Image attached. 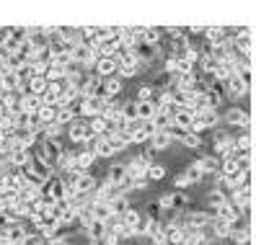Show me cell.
<instances>
[{
	"label": "cell",
	"mask_w": 256,
	"mask_h": 245,
	"mask_svg": "<svg viewBox=\"0 0 256 245\" xmlns=\"http://www.w3.org/2000/svg\"><path fill=\"white\" fill-rule=\"evenodd\" d=\"M228 39H233V36L228 34L225 26H207L204 28V41L210 44V47H222Z\"/></svg>",
	"instance_id": "30bf717a"
},
{
	"label": "cell",
	"mask_w": 256,
	"mask_h": 245,
	"mask_svg": "<svg viewBox=\"0 0 256 245\" xmlns=\"http://www.w3.org/2000/svg\"><path fill=\"white\" fill-rule=\"evenodd\" d=\"M83 233H86V238L91 240V243H96V240H101V238L109 235V233H106V222H98V220H94L91 225L83 230Z\"/></svg>",
	"instance_id": "603a6c76"
},
{
	"label": "cell",
	"mask_w": 256,
	"mask_h": 245,
	"mask_svg": "<svg viewBox=\"0 0 256 245\" xmlns=\"http://www.w3.org/2000/svg\"><path fill=\"white\" fill-rule=\"evenodd\" d=\"M47 85H50V80L44 78V75H34L32 80H28V88H26V93H32V96H44V90H47Z\"/></svg>",
	"instance_id": "d4e9b609"
},
{
	"label": "cell",
	"mask_w": 256,
	"mask_h": 245,
	"mask_svg": "<svg viewBox=\"0 0 256 245\" xmlns=\"http://www.w3.org/2000/svg\"><path fill=\"white\" fill-rule=\"evenodd\" d=\"M75 121H78V116L72 114V109H57V124L62 129H68L70 124H75Z\"/></svg>",
	"instance_id": "f1b7e54d"
},
{
	"label": "cell",
	"mask_w": 256,
	"mask_h": 245,
	"mask_svg": "<svg viewBox=\"0 0 256 245\" xmlns=\"http://www.w3.org/2000/svg\"><path fill=\"white\" fill-rule=\"evenodd\" d=\"M233 227H236V222H228V220H212V238L215 240H230V235H233Z\"/></svg>",
	"instance_id": "5bb4252c"
},
{
	"label": "cell",
	"mask_w": 256,
	"mask_h": 245,
	"mask_svg": "<svg viewBox=\"0 0 256 245\" xmlns=\"http://www.w3.org/2000/svg\"><path fill=\"white\" fill-rule=\"evenodd\" d=\"M186 186H192V181H189V176L182 171V173H176L174 176V191H184Z\"/></svg>",
	"instance_id": "836d02e7"
},
{
	"label": "cell",
	"mask_w": 256,
	"mask_h": 245,
	"mask_svg": "<svg viewBox=\"0 0 256 245\" xmlns=\"http://www.w3.org/2000/svg\"><path fill=\"white\" fill-rule=\"evenodd\" d=\"M91 245H122V243L114 240L112 235H106V238H101V240H96V243H91Z\"/></svg>",
	"instance_id": "8d00e7d4"
},
{
	"label": "cell",
	"mask_w": 256,
	"mask_h": 245,
	"mask_svg": "<svg viewBox=\"0 0 256 245\" xmlns=\"http://www.w3.org/2000/svg\"><path fill=\"white\" fill-rule=\"evenodd\" d=\"M233 44H236V49H238L240 54H251V49H254V39H251V34H248V28H236Z\"/></svg>",
	"instance_id": "8fae6325"
},
{
	"label": "cell",
	"mask_w": 256,
	"mask_h": 245,
	"mask_svg": "<svg viewBox=\"0 0 256 245\" xmlns=\"http://www.w3.org/2000/svg\"><path fill=\"white\" fill-rule=\"evenodd\" d=\"M184 173L189 176V181H192V183H197V181H202V178H204V173L200 171V165H197V163L186 165V168H184Z\"/></svg>",
	"instance_id": "d6a6232c"
},
{
	"label": "cell",
	"mask_w": 256,
	"mask_h": 245,
	"mask_svg": "<svg viewBox=\"0 0 256 245\" xmlns=\"http://www.w3.org/2000/svg\"><path fill=\"white\" fill-rule=\"evenodd\" d=\"M160 36H163V28H158V26H140V41L150 44V47H158Z\"/></svg>",
	"instance_id": "ac0fdd59"
},
{
	"label": "cell",
	"mask_w": 256,
	"mask_h": 245,
	"mask_svg": "<svg viewBox=\"0 0 256 245\" xmlns=\"http://www.w3.org/2000/svg\"><path fill=\"white\" fill-rule=\"evenodd\" d=\"M47 245H70V243H68V238H60V235H57V238L47 240Z\"/></svg>",
	"instance_id": "74e56055"
},
{
	"label": "cell",
	"mask_w": 256,
	"mask_h": 245,
	"mask_svg": "<svg viewBox=\"0 0 256 245\" xmlns=\"http://www.w3.org/2000/svg\"><path fill=\"white\" fill-rule=\"evenodd\" d=\"M194 121H197V114L189 111V109H176L174 114V124L176 127H182L186 132H194Z\"/></svg>",
	"instance_id": "9a60e30c"
},
{
	"label": "cell",
	"mask_w": 256,
	"mask_h": 245,
	"mask_svg": "<svg viewBox=\"0 0 256 245\" xmlns=\"http://www.w3.org/2000/svg\"><path fill=\"white\" fill-rule=\"evenodd\" d=\"M94 155H96V158H112V155H114V150H112V145H109L106 137H98V142H96V147H94Z\"/></svg>",
	"instance_id": "f546056e"
},
{
	"label": "cell",
	"mask_w": 256,
	"mask_h": 245,
	"mask_svg": "<svg viewBox=\"0 0 256 245\" xmlns=\"http://www.w3.org/2000/svg\"><path fill=\"white\" fill-rule=\"evenodd\" d=\"M88 129H91L94 137H106L112 132V124L106 116H94V119H88Z\"/></svg>",
	"instance_id": "d6986e66"
},
{
	"label": "cell",
	"mask_w": 256,
	"mask_h": 245,
	"mask_svg": "<svg viewBox=\"0 0 256 245\" xmlns=\"http://www.w3.org/2000/svg\"><path fill=\"white\" fill-rule=\"evenodd\" d=\"M220 124V114L215 109H202L197 111V121H194V134H200L204 129H215Z\"/></svg>",
	"instance_id": "52a82bcc"
},
{
	"label": "cell",
	"mask_w": 256,
	"mask_h": 245,
	"mask_svg": "<svg viewBox=\"0 0 256 245\" xmlns=\"http://www.w3.org/2000/svg\"><path fill=\"white\" fill-rule=\"evenodd\" d=\"M200 165V171L204 173V176H218L220 173V158H215V155H200L197 160H194Z\"/></svg>",
	"instance_id": "4fadbf2b"
},
{
	"label": "cell",
	"mask_w": 256,
	"mask_h": 245,
	"mask_svg": "<svg viewBox=\"0 0 256 245\" xmlns=\"http://www.w3.org/2000/svg\"><path fill=\"white\" fill-rule=\"evenodd\" d=\"M109 207H112V217H122L127 209H132V204H130V199H127V196H116V199H112Z\"/></svg>",
	"instance_id": "83f0119b"
},
{
	"label": "cell",
	"mask_w": 256,
	"mask_h": 245,
	"mask_svg": "<svg viewBox=\"0 0 256 245\" xmlns=\"http://www.w3.org/2000/svg\"><path fill=\"white\" fill-rule=\"evenodd\" d=\"M0 106H3L8 114H21V93H6V96H0Z\"/></svg>",
	"instance_id": "cb8c5ba5"
},
{
	"label": "cell",
	"mask_w": 256,
	"mask_h": 245,
	"mask_svg": "<svg viewBox=\"0 0 256 245\" xmlns=\"http://www.w3.org/2000/svg\"><path fill=\"white\" fill-rule=\"evenodd\" d=\"M222 121H225L228 127H240L244 132H248V124H251L248 111H246V109H238V106H230V109L222 114Z\"/></svg>",
	"instance_id": "5b68a950"
},
{
	"label": "cell",
	"mask_w": 256,
	"mask_h": 245,
	"mask_svg": "<svg viewBox=\"0 0 256 245\" xmlns=\"http://www.w3.org/2000/svg\"><path fill=\"white\" fill-rule=\"evenodd\" d=\"M150 245H168V243H166V240H153Z\"/></svg>",
	"instance_id": "f35d334b"
},
{
	"label": "cell",
	"mask_w": 256,
	"mask_h": 245,
	"mask_svg": "<svg viewBox=\"0 0 256 245\" xmlns=\"http://www.w3.org/2000/svg\"><path fill=\"white\" fill-rule=\"evenodd\" d=\"M171 134H168V129H163V132H156L153 134V140H150V147H153V152H160V150H166V147H171Z\"/></svg>",
	"instance_id": "4316f807"
},
{
	"label": "cell",
	"mask_w": 256,
	"mask_h": 245,
	"mask_svg": "<svg viewBox=\"0 0 256 245\" xmlns=\"http://www.w3.org/2000/svg\"><path fill=\"white\" fill-rule=\"evenodd\" d=\"M189 207V196L184 191H174V212H184Z\"/></svg>",
	"instance_id": "1f68e13d"
},
{
	"label": "cell",
	"mask_w": 256,
	"mask_h": 245,
	"mask_svg": "<svg viewBox=\"0 0 256 245\" xmlns=\"http://www.w3.org/2000/svg\"><path fill=\"white\" fill-rule=\"evenodd\" d=\"M138 101H156V90H153V85H142V88L138 90Z\"/></svg>",
	"instance_id": "d590c367"
},
{
	"label": "cell",
	"mask_w": 256,
	"mask_h": 245,
	"mask_svg": "<svg viewBox=\"0 0 256 245\" xmlns=\"http://www.w3.org/2000/svg\"><path fill=\"white\" fill-rule=\"evenodd\" d=\"M248 88H251V72H238L225 83V93L230 98H244L248 93Z\"/></svg>",
	"instance_id": "3957f363"
},
{
	"label": "cell",
	"mask_w": 256,
	"mask_h": 245,
	"mask_svg": "<svg viewBox=\"0 0 256 245\" xmlns=\"http://www.w3.org/2000/svg\"><path fill=\"white\" fill-rule=\"evenodd\" d=\"M134 114H138L140 121H153L158 114L156 101H134Z\"/></svg>",
	"instance_id": "7c38bea8"
},
{
	"label": "cell",
	"mask_w": 256,
	"mask_h": 245,
	"mask_svg": "<svg viewBox=\"0 0 256 245\" xmlns=\"http://www.w3.org/2000/svg\"><path fill=\"white\" fill-rule=\"evenodd\" d=\"M163 178H166V168H163V165H150L148 181H163Z\"/></svg>",
	"instance_id": "e575fe53"
},
{
	"label": "cell",
	"mask_w": 256,
	"mask_h": 245,
	"mask_svg": "<svg viewBox=\"0 0 256 245\" xmlns=\"http://www.w3.org/2000/svg\"><path fill=\"white\" fill-rule=\"evenodd\" d=\"M178 142L186 145V147H192V150H197V147H202V137H200V134H194V132H186Z\"/></svg>",
	"instance_id": "4dcf8cb0"
},
{
	"label": "cell",
	"mask_w": 256,
	"mask_h": 245,
	"mask_svg": "<svg viewBox=\"0 0 256 245\" xmlns=\"http://www.w3.org/2000/svg\"><path fill=\"white\" fill-rule=\"evenodd\" d=\"M42 98L39 96H32V93H24L21 96V114H39V109H42Z\"/></svg>",
	"instance_id": "7402d4cb"
},
{
	"label": "cell",
	"mask_w": 256,
	"mask_h": 245,
	"mask_svg": "<svg viewBox=\"0 0 256 245\" xmlns=\"http://www.w3.org/2000/svg\"><path fill=\"white\" fill-rule=\"evenodd\" d=\"M119 93H122V78H106L104 80V90H101L104 98L114 101V98H119Z\"/></svg>",
	"instance_id": "ffe728a7"
},
{
	"label": "cell",
	"mask_w": 256,
	"mask_h": 245,
	"mask_svg": "<svg viewBox=\"0 0 256 245\" xmlns=\"http://www.w3.org/2000/svg\"><path fill=\"white\" fill-rule=\"evenodd\" d=\"M106 183H112L114 189H119L124 196L130 194V178H127V163H112L106 171Z\"/></svg>",
	"instance_id": "6da1fadb"
},
{
	"label": "cell",
	"mask_w": 256,
	"mask_h": 245,
	"mask_svg": "<svg viewBox=\"0 0 256 245\" xmlns=\"http://www.w3.org/2000/svg\"><path fill=\"white\" fill-rule=\"evenodd\" d=\"M150 165H153V163H148L142 155H134V158L127 163V178H130V181H148Z\"/></svg>",
	"instance_id": "8992f818"
},
{
	"label": "cell",
	"mask_w": 256,
	"mask_h": 245,
	"mask_svg": "<svg viewBox=\"0 0 256 245\" xmlns=\"http://www.w3.org/2000/svg\"><path fill=\"white\" fill-rule=\"evenodd\" d=\"M65 137L70 140V145H78V147H83L88 140H91V129H88V121H83V119H78L75 124H70L68 129H65Z\"/></svg>",
	"instance_id": "277c9868"
},
{
	"label": "cell",
	"mask_w": 256,
	"mask_h": 245,
	"mask_svg": "<svg viewBox=\"0 0 256 245\" xmlns=\"http://www.w3.org/2000/svg\"><path fill=\"white\" fill-rule=\"evenodd\" d=\"M106 140H109V145H112L114 152H122V150H127V147L132 145L127 132H109V134H106Z\"/></svg>",
	"instance_id": "44dd1931"
},
{
	"label": "cell",
	"mask_w": 256,
	"mask_h": 245,
	"mask_svg": "<svg viewBox=\"0 0 256 245\" xmlns=\"http://www.w3.org/2000/svg\"><path fill=\"white\" fill-rule=\"evenodd\" d=\"M3 240H8L10 245H24V243L28 240V235H26V230H24V222H18V225H10V227L6 230V235H3Z\"/></svg>",
	"instance_id": "e0dca14e"
},
{
	"label": "cell",
	"mask_w": 256,
	"mask_h": 245,
	"mask_svg": "<svg viewBox=\"0 0 256 245\" xmlns=\"http://www.w3.org/2000/svg\"><path fill=\"white\" fill-rule=\"evenodd\" d=\"M75 163H78V173H91V168L96 163V155L88 152V150H83V147H78L75 150Z\"/></svg>",
	"instance_id": "2e32d148"
},
{
	"label": "cell",
	"mask_w": 256,
	"mask_h": 245,
	"mask_svg": "<svg viewBox=\"0 0 256 245\" xmlns=\"http://www.w3.org/2000/svg\"><path fill=\"white\" fill-rule=\"evenodd\" d=\"M101 178H96L94 173H78V183H75V196H94L98 189Z\"/></svg>",
	"instance_id": "ba28073f"
},
{
	"label": "cell",
	"mask_w": 256,
	"mask_h": 245,
	"mask_svg": "<svg viewBox=\"0 0 256 245\" xmlns=\"http://www.w3.org/2000/svg\"><path fill=\"white\" fill-rule=\"evenodd\" d=\"M36 119H39L42 129H47V127L57 124V109H52V106H42L39 114H36Z\"/></svg>",
	"instance_id": "484cf974"
},
{
	"label": "cell",
	"mask_w": 256,
	"mask_h": 245,
	"mask_svg": "<svg viewBox=\"0 0 256 245\" xmlns=\"http://www.w3.org/2000/svg\"><path fill=\"white\" fill-rule=\"evenodd\" d=\"M116 65H119V78H134L140 72V59L134 57L132 49H122L116 54Z\"/></svg>",
	"instance_id": "7a4b0ae2"
},
{
	"label": "cell",
	"mask_w": 256,
	"mask_h": 245,
	"mask_svg": "<svg viewBox=\"0 0 256 245\" xmlns=\"http://www.w3.org/2000/svg\"><path fill=\"white\" fill-rule=\"evenodd\" d=\"M98 78H119V65H116V57H98L96 70H94Z\"/></svg>",
	"instance_id": "9c48e42d"
}]
</instances>
